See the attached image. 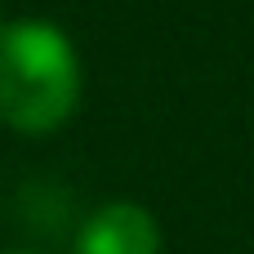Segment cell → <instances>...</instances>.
<instances>
[{
	"label": "cell",
	"instance_id": "obj_4",
	"mask_svg": "<svg viewBox=\"0 0 254 254\" xmlns=\"http://www.w3.org/2000/svg\"><path fill=\"white\" fill-rule=\"evenodd\" d=\"M0 27H4V22H0Z\"/></svg>",
	"mask_w": 254,
	"mask_h": 254
},
{
	"label": "cell",
	"instance_id": "obj_1",
	"mask_svg": "<svg viewBox=\"0 0 254 254\" xmlns=\"http://www.w3.org/2000/svg\"><path fill=\"white\" fill-rule=\"evenodd\" d=\"M80 103V58L49 18L0 27V125L13 134H54Z\"/></svg>",
	"mask_w": 254,
	"mask_h": 254
},
{
	"label": "cell",
	"instance_id": "obj_3",
	"mask_svg": "<svg viewBox=\"0 0 254 254\" xmlns=\"http://www.w3.org/2000/svg\"><path fill=\"white\" fill-rule=\"evenodd\" d=\"M4 254H40V250H4Z\"/></svg>",
	"mask_w": 254,
	"mask_h": 254
},
{
	"label": "cell",
	"instance_id": "obj_2",
	"mask_svg": "<svg viewBox=\"0 0 254 254\" xmlns=\"http://www.w3.org/2000/svg\"><path fill=\"white\" fill-rule=\"evenodd\" d=\"M71 254H161V223L138 201H107L76 228Z\"/></svg>",
	"mask_w": 254,
	"mask_h": 254
}]
</instances>
